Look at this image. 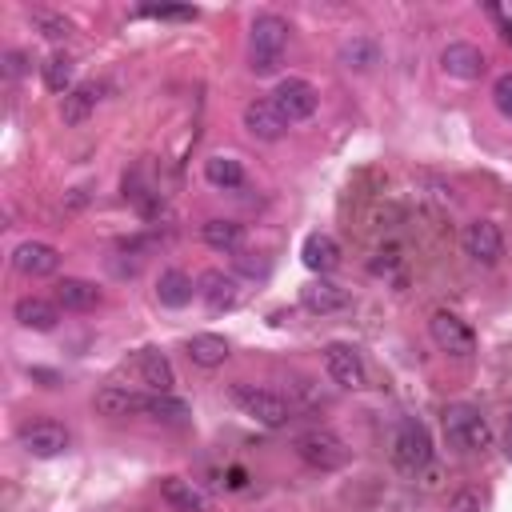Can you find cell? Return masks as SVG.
I'll use <instances>...</instances> for the list:
<instances>
[{"label":"cell","instance_id":"1","mask_svg":"<svg viewBox=\"0 0 512 512\" xmlns=\"http://www.w3.org/2000/svg\"><path fill=\"white\" fill-rule=\"evenodd\" d=\"M444 436L460 452H484L492 444V428L472 404H448L444 408Z\"/></svg>","mask_w":512,"mask_h":512},{"label":"cell","instance_id":"2","mask_svg":"<svg viewBox=\"0 0 512 512\" xmlns=\"http://www.w3.org/2000/svg\"><path fill=\"white\" fill-rule=\"evenodd\" d=\"M388 456H392V464L404 476H416L432 460V436H428V428L416 416H404L396 424V432H392V452Z\"/></svg>","mask_w":512,"mask_h":512},{"label":"cell","instance_id":"3","mask_svg":"<svg viewBox=\"0 0 512 512\" xmlns=\"http://www.w3.org/2000/svg\"><path fill=\"white\" fill-rule=\"evenodd\" d=\"M284 44H288V20L264 12L252 20V72L256 76H268L276 72L280 56H284Z\"/></svg>","mask_w":512,"mask_h":512},{"label":"cell","instance_id":"4","mask_svg":"<svg viewBox=\"0 0 512 512\" xmlns=\"http://www.w3.org/2000/svg\"><path fill=\"white\" fill-rule=\"evenodd\" d=\"M296 456L320 472H332L348 460V448L340 444V436H332L328 428H312V432H300L296 436Z\"/></svg>","mask_w":512,"mask_h":512},{"label":"cell","instance_id":"5","mask_svg":"<svg viewBox=\"0 0 512 512\" xmlns=\"http://www.w3.org/2000/svg\"><path fill=\"white\" fill-rule=\"evenodd\" d=\"M232 400H236L252 420H260V424H268V428H280V424L288 420V400L276 396V392H268V388L232 384Z\"/></svg>","mask_w":512,"mask_h":512},{"label":"cell","instance_id":"6","mask_svg":"<svg viewBox=\"0 0 512 512\" xmlns=\"http://www.w3.org/2000/svg\"><path fill=\"white\" fill-rule=\"evenodd\" d=\"M20 448L28 452V456H36V460H52V456H60L64 448H68V428L60 424V420H32V424H24L20 428Z\"/></svg>","mask_w":512,"mask_h":512},{"label":"cell","instance_id":"7","mask_svg":"<svg viewBox=\"0 0 512 512\" xmlns=\"http://www.w3.org/2000/svg\"><path fill=\"white\" fill-rule=\"evenodd\" d=\"M272 104L280 108V116H284L288 124H296V120H308V116L316 112L320 96H316V88H312L308 80H300V76H288V80H280V84H276V92H272Z\"/></svg>","mask_w":512,"mask_h":512},{"label":"cell","instance_id":"8","mask_svg":"<svg viewBox=\"0 0 512 512\" xmlns=\"http://www.w3.org/2000/svg\"><path fill=\"white\" fill-rule=\"evenodd\" d=\"M428 332H432L436 348L448 352V356H472V352H476V336H472V328H468L460 316H452V312H432Z\"/></svg>","mask_w":512,"mask_h":512},{"label":"cell","instance_id":"9","mask_svg":"<svg viewBox=\"0 0 512 512\" xmlns=\"http://www.w3.org/2000/svg\"><path fill=\"white\" fill-rule=\"evenodd\" d=\"M324 368H328V376H332L340 388H364V380H368L364 356H360L352 344H340V340H332V344L324 348Z\"/></svg>","mask_w":512,"mask_h":512},{"label":"cell","instance_id":"10","mask_svg":"<svg viewBox=\"0 0 512 512\" xmlns=\"http://www.w3.org/2000/svg\"><path fill=\"white\" fill-rule=\"evenodd\" d=\"M460 244H464V256H472L476 264H496L504 256V236L492 220H472L464 224L460 232Z\"/></svg>","mask_w":512,"mask_h":512},{"label":"cell","instance_id":"11","mask_svg":"<svg viewBox=\"0 0 512 512\" xmlns=\"http://www.w3.org/2000/svg\"><path fill=\"white\" fill-rule=\"evenodd\" d=\"M440 68H444L448 76H456V80H480L488 64H484V52H480L476 44L452 40V44H444V52H440Z\"/></svg>","mask_w":512,"mask_h":512},{"label":"cell","instance_id":"12","mask_svg":"<svg viewBox=\"0 0 512 512\" xmlns=\"http://www.w3.org/2000/svg\"><path fill=\"white\" fill-rule=\"evenodd\" d=\"M92 404H96L100 416H112V420L148 412V396H144V392H132V388H124V384H104Z\"/></svg>","mask_w":512,"mask_h":512},{"label":"cell","instance_id":"13","mask_svg":"<svg viewBox=\"0 0 512 512\" xmlns=\"http://www.w3.org/2000/svg\"><path fill=\"white\" fill-rule=\"evenodd\" d=\"M244 128L256 140H280L284 128H288V120L280 116V108L272 100H248L244 104Z\"/></svg>","mask_w":512,"mask_h":512},{"label":"cell","instance_id":"14","mask_svg":"<svg viewBox=\"0 0 512 512\" xmlns=\"http://www.w3.org/2000/svg\"><path fill=\"white\" fill-rule=\"evenodd\" d=\"M12 264L24 276H52L60 268V252L52 244H44V240H24V244H16Z\"/></svg>","mask_w":512,"mask_h":512},{"label":"cell","instance_id":"15","mask_svg":"<svg viewBox=\"0 0 512 512\" xmlns=\"http://www.w3.org/2000/svg\"><path fill=\"white\" fill-rule=\"evenodd\" d=\"M196 296L208 304V312H228L236 304V296H240V284H236V276H228L220 268H208L200 276V284H196Z\"/></svg>","mask_w":512,"mask_h":512},{"label":"cell","instance_id":"16","mask_svg":"<svg viewBox=\"0 0 512 512\" xmlns=\"http://www.w3.org/2000/svg\"><path fill=\"white\" fill-rule=\"evenodd\" d=\"M300 304L308 308V312H320V316H328V312H340L344 304H348V288H340V284H332V280H308L304 288H300Z\"/></svg>","mask_w":512,"mask_h":512},{"label":"cell","instance_id":"17","mask_svg":"<svg viewBox=\"0 0 512 512\" xmlns=\"http://www.w3.org/2000/svg\"><path fill=\"white\" fill-rule=\"evenodd\" d=\"M12 312H16V320H20L24 328H32V332H52L56 320H60V304H52V300H44V296H20Z\"/></svg>","mask_w":512,"mask_h":512},{"label":"cell","instance_id":"18","mask_svg":"<svg viewBox=\"0 0 512 512\" xmlns=\"http://www.w3.org/2000/svg\"><path fill=\"white\" fill-rule=\"evenodd\" d=\"M136 372H140V380H144L152 392H172V384H176L172 364H168V356H164L160 348H140V352H136Z\"/></svg>","mask_w":512,"mask_h":512},{"label":"cell","instance_id":"19","mask_svg":"<svg viewBox=\"0 0 512 512\" xmlns=\"http://www.w3.org/2000/svg\"><path fill=\"white\" fill-rule=\"evenodd\" d=\"M300 260L312 268V272H332L336 264H340V244L328 236V232H312V236H304V244H300Z\"/></svg>","mask_w":512,"mask_h":512},{"label":"cell","instance_id":"20","mask_svg":"<svg viewBox=\"0 0 512 512\" xmlns=\"http://www.w3.org/2000/svg\"><path fill=\"white\" fill-rule=\"evenodd\" d=\"M184 352L196 368H220L228 360V340L216 336V332H196V336L184 340Z\"/></svg>","mask_w":512,"mask_h":512},{"label":"cell","instance_id":"21","mask_svg":"<svg viewBox=\"0 0 512 512\" xmlns=\"http://www.w3.org/2000/svg\"><path fill=\"white\" fill-rule=\"evenodd\" d=\"M160 496H164V500H168V508H176V512H208V496H204V492H200L192 480L164 476Z\"/></svg>","mask_w":512,"mask_h":512},{"label":"cell","instance_id":"22","mask_svg":"<svg viewBox=\"0 0 512 512\" xmlns=\"http://www.w3.org/2000/svg\"><path fill=\"white\" fill-rule=\"evenodd\" d=\"M56 304L68 308V312H88V308L100 304V288L88 284V280H80V276H64L56 284Z\"/></svg>","mask_w":512,"mask_h":512},{"label":"cell","instance_id":"23","mask_svg":"<svg viewBox=\"0 0 512 512\" xmlns=\"http://www.w3.org/2000/svg\"><path fill=\"white\" fill-rule=\"evenodd\" d=\"M192 292H196V284H192V276L180 272V268H164L160 280H156V300H160L164 308H184V304L192 300Z\"/></svg>","mask_w":512,"mask_h":512},{"label":"cell","instance_id":"24","mask_svg":"<svg viewBox=\"0 0 512 512\" xmlns=\"http://www.w3.org/2000/svg\"><path fill=\"white\" fill-rule=\"evenodd\" d=\"M340 64H344L348 72H368V68H376V64H380V48H376V40H368V36H352V40H344V44H340Z\"/></svg>","mask_w":512,"mask_h":512},{"label":"cell","instance_id":"25","mask_svg":"<svg viewBox=\"0 0 512 512\" xmlns=\"http://www.w3.org/2000/svg\"><path fill=\"white\" fill-rule=\"evenodd\" d=\"M200 236H204V244L216 248V252H236V248L244 244V224H236V220H208V224L200 228Z\"/></svg>","mask_w":512,"mask_h":512},{"label":"cell","instance_id":"26","mask_svg":"<svg viewBox=\"0 0 512 512\" xmlns=\"http://www.w3.org/2000/svg\"><path fill=\"white\" fill-rule=\"evenodd\" d=\"M96 100H100V88H96V84H76V88L64 96V108H60L64 124H84L88 112L96 108Z\"/></svg>","mask_w":512,"mask_h":512},{"label":"cell","instance_id":"27","mask_svg":"<svg viewBox=\"0 0 512 512\" xmlns=\"http://www.w3.org/2000/svg\"><path fill=\"white\" fill-rule=\"evenodd\" d=\"M204 180L212 188H240L244 184V168L232 156H208L204 160Z\"/></svg>","mask_w":512,"mask_h":512},{"label":"cell","instance_id":"28","mask_svg":"<svg viewBox=\"0 0 512 512\" xmlns=\"http://www.w3.org/2000/svg\"><path fill=\"white\" fill-rule=\"evenodd\" d=\"M40 76H44V84H48V92H72V60L64 56V52H52L44 64H40Z\"/></svg>","mask_w":512,"mask_h":512},{"label":"cell","instance_id":"29","mask_svg":"<svg viewBox=\"0 0 512 512\" xmlns=\"http://www.w3.org/2000/svg\"><path fill=\"white\" fill-rule=\"evenodd\" d=\"M148 416L180 424V420H188V404H184V400H176L172 392H152V396H148Z\"/></svg>","mask_w":512,"mask_h":512},{"label":"cell","instance_id":"30","mask_svg":"<svg viewBox=\"0 0 512 512\" xmlns=\"http://www.w3.org/2000/svg\"><path fill=\"white\" fill-rule=\"evenodd\" d=\"M32 24H36L48 40H64V36L72 32V24H68L64 16H56V12H32Z\"/></svg>","mask_w":512,"mask_h":512},{"label":"cell","instance_id":"31","mask_svg":"<svg viewBox=\"0 0 512 512\" xmlns=\"http://www.w3.org/2000/svg\"><path fill=\"white\" fill-rule=\"evenodd\" d=\"M444 512H484V492H476V488H460V492L448 500Z\"/></svg>","mask_w":512,"mask_h":512},{"label":"cell","instance_id":"32","mask_svg":"<svg viewBox=\"0 0 512 512\" xmlns=\"http://www.w3.org/2000/svg\"><path fill=\"white\" fill-rule=\"evenodd\" d=\"M492 100H496V108L512 120V72L496 76V84H492Z\"/></svg>","mask_w":512,"mask_h":512},{"label":"cell","instance_id":"33","mask_svg":"<svg viewBox=\"0 0 512 512\" xmlns=\"http://www.w3.org/2000/svg\"><path fill=\"white\" fill-rule=\"evenodd\" d=\"M140 12L144 16H156V20H192L196 16V8H168V4H148Z\"/></svg>","mask_w":512,"mask_h":512},{"label":"cell","instance_id":"34","mask_svg":"<svg viewBox=\"0 0 512 512\" xmlns=\"http://www.w3.org/2000/svg\"><path fill=\"white\" fill-rule=\"evenodd\" d=\"M488 16L496 20V28H500V40H504V44H512V20L504 16V8H500V4H488Z\"/></svg>","mask_w":512,"mask_h":512},{"label":"cell","instance_id":"35","mask_svg":"<svg viewBox=\"0 0 512 512\" xmlns=\"http://www.w3.org/2000/svg\"><path fill=\"white\" fill-rule=\"evenodd\" d=\"M24 64H28V56H24V52H8V56H4V72H8V76H20V72H24Z\"/></svg>","mask_w":512,"mask_h":512},{"label":"cell","instance_id":"36","mask_svg":"<svg viewBox=\"0 0 512 512\" xmlns=\"http://www.w3.org/2000/svg\"><path fill=\"white\" fill-rule=\"evenodd\" d=\"M500 444H504V456L512 460V412L504 416V432H500Z\"/></svg>","mask_w":512,"mask_h":512},{"label":"cell","instance_id":"37","mask_svg":"<svg viewBox=\"0 0 512 512\" xmlns=\"http://www.w3.org/2000/svg\"><path fill=\"white\" fill-rule=\"evenodd\" d=\"M228 484H232V488H244V472H240V468H232V472H228Z\"/></svg>","mask_w":512,"mask_h":512}]
</instances>
